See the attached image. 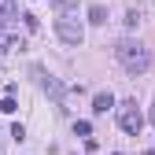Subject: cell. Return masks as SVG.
<instances>
[{
    "label": "cell",
    "instance_id": "6da1fadb",
    "mask_svg": "<svg viewBox=\"0 0 155 155\" xmlns=\"http://www.w3.org/2000/svg\"><path fill=\"white\" fill-rule=\"evenodd\" d=\"M114 55H118V63L126 67V74H148V67H151V52L140 45V41H122L118 48H114Z\"/></svg>",
    "mask_w": 155,
    "mask_h": 155
},
{
    "label": "cell",
    "instance_id": "7a4b0ae2",
    "mask_svg": "<svg viewBox=\"0 0 155 155\" xmlns=\"http://www.w3.org/2000/svg\"><path fill=\"white\" fill-rule=\"evenodd\" d=\"M55 33H59L63 45H74V48L85 41V26L78 22V15H59L55 18Z\"/></svg>",
    "mask_w": 155,
    "mask_h": 155
},
{
    "label": "cell",
    "instance_id": "3957f363",
    "mask_svg": "<svg viewBox=\"0 0 155 155\" xmlns=\"http://www.w3.org/2000/svg\"><path fill=\"white\" fill-rule=\"evenodd\" d=\"M118 126L129 133V137H140V129H144V114L137 111V104H133V100L118 104Z\"/></svg>",
    "mask_w": 155,
    "mask_h": 155
},
{
    "label": "cell",
    "instance_id": "277c9868",
    "mask_svg": "<svg viewBox=\"0 0 155 155\" xmlns=\"http://www.w3.org/2000/svg\"><path fill=\"white\" fill-rule=\"evenodd\" d=\"M33 78L41 81V89H45V92H48V96H52V100L59 104V107L67 104V92H63V81H59V78H52L45 67H33Z\"/></svg>",
    "mask_w": 155,
    "mask_h": 155
},
{
    "label": "cell",
    "instance_id": "5b68a950",
    "mask_svg": "<svg viewBox=\"0 0 155 155\" xmlns=\"http://www.w3.org/2000/svg\"><path fill=\"white\" fill-rule=\"evenodd\" d=\"M11 48H22V37H18L15 22H0V55L11 52Z\"/></svg>",
    "mask_w": 155,
    "mask_h": 155
},
{
    "label": "cell",
    "instance_id": "8992f818",
    "mask_svg": "<svg viewBox=\"0 0 155 155\" xmlns=\"http://www.w3.org/2000/svg\"><path fill=\"white\" fill-rule=\"evenodd\" d=\"M111 107H114V96H111V92H96V96H92V111H96V114H107Z\"/></svg>",
    "mask_w": 155,
    "mask_h": 155
},
{
    "label": "cell",
    "instance_id": "52a82bcc",
    "mask_svg": "<svg viewBox=\"0 0 155 155\" xmlns=\"http://www.w3.org/2000/svg\"><path fill=\"white\" fill-rule=\"evenodd\" d=\"M18 18V4L15 0H0V22H15Z\"/></svg>",
    "mask_w": 155,
    "mask_h": 155
},
{
    "label": "cell",
    "instance_id": "ba28073f",
    "mask_svg": "<svg viewBox=\"0 0 155 155\" xmlns=\"http://www.w3.org/2000/svg\"><path fill=\"white\" fill-rule=\"evenodd\" d=\"M89 22H92V26H104V22H107V8H104V4H92V8H89Z\"/></svg>",
    "mask_w": 155,
    "mask_h": 155
},
{
    "label": "cell",
    "instance_id": "9c48e42d",
    "mask_svg": "<svg viewBox=\"0 0 155 155\" xmlns=\"http://www.w3.org/2000/svg\"><path fill=\"white\" fill-rule=\"evenodd\" d=\"M74 133H78V137H92V122H74Z\"/></svg>",
    "mask_w": 155,
    "mask_h": 155
},
{
    "label": "cell",
    "instance_id": "30bf717a",
    "mask_svg": "<svg viewBox=\"0 0 155 155\" xmlns=\"http://www.w3.org/2000/svg\"><path fill=\"white\" fill-rule=\"evenodd\" d=\"M52 8L59 11V15H70V8H74V0H52Z\"/></svg>",
    "mask_w": 155,
    "mask_h": 155
},
{
    "label": "cell",
    "instance_id": "8fae6325",
    "mask_svg": "<svg viewBox=\"0 0 155 155\" xmlns=\"http://www.w3.org/2000/svg\"><path fill=\"white\" fill-rule=\"evenodd\" d=\"M15 107H18L15 96H4V100H0V111H4V114H15Z\"/></svg>",
    "mask_w": 155,
    "mask_h": 155
},
{
    "label": "cell",
    "instance_id": "7c38bea8",
    "mask_svg": "<svg viewBox=\"0 0 155 155\" xmlns=\"http://www.w3.org/2000/svg\"><path fill=\"white\" fill-rule=\"evenodd\" d=\"M22 22H26V30H37V26H41V22H37V15H33V11H26V15H22Z\"/></svg>",
    "mask_w": 155,
    "mask_h": 155
},
{
    "label": "cell",
    "instance_id": "4fadbf2b",
    "mask_svg": "<svg viewBox=\"0 0 155 155\" xmlns=\"http://www.w3.org/2000/svg\"><path fill=\"white\" fill-rule=\"evenodd\" d=\"M137 22H140V11H129V15H126V26H129V30H137Z\"/></svg>",
    "mask_w": 155,
    "mask_h": 155
},
{
    "label": "cell",
    "instance_id": "5bb4252c",
    "mask_svg": "<svg viewBox=\"0 0 155 155\" xmlns=\"http://www.w3.org/2000/svg\"><path fill=\"white\" fill-rule=\"evenodd\" d=\"M11 137H15V140H26V129H22V126L15 122V126H11Z\"/></svg>",
    "mask_w": 155,
    "mask_h": 155
},
{
    "label": "cell",
    "instance_id": "9a60e30c",
    "mask_svg": "<svg viewBox=\"0 0 155 155\" xmlns=\"http://www.w3.org/2000/svg\"><path fill=\"white\" fill-rule=\"evenodd\" d=\"M151 126H155V104H151Z\"/></svg>",
    "mask_w": 155,
    "mask_h": 155
},
{
    "label": "cell",
    "instance_id": "2e32d148",
    "mask_svg": "<svg viewBox=\"0 0 155 155\" xmlns=\"http://www.w3.org/2000/svg\"><path fill=\"white\" fill-rule=\"evenodd\" d=\"M148 155H155V148H151V151H148Z\"/></svg>",
    "mask_w": 155,
    "mask_h": 155
},
{
    "label": "cell",
    "instance_id": "e0dca14e",
    "mask_svg": "<svg viewBox=\"0 0 155 155\" xmlns=\"http://www.w3.org/2000/svg\"><path fill=\"white\" fill-rule=\"evenodd\" d=\"M114 155H122V151H114Z\"/></svg>",
    "mask_w": 155,
    "mask_h": 155
}]
</instances>
